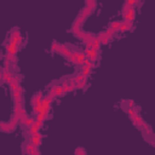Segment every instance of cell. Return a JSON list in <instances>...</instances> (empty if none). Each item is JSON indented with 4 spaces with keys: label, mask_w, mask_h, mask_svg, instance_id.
<instances>
[{
    "label": "cell",
    "mask_w": 155,
    "mask_h": 155,
    "mask_svg": "<svg viewBox=\"0 0 155 155\" xmlns=\"http://www.w3.org/2000/svg\"><path fill=\"white\" fill-rule=\"evenodd\" d=\"M91 71H92V68H90L87 66H82V68H81V73L82 74H85L86 76H89L91 74Z\"/></svg>",
    "instance_id": "18"
},
{
    "label": "cell",
    "mask_w": 155,
    "mask_h": 155,
    "mask_svg": "<svg viewBox=\"0 0 155 155\" xmlns=\"http://www.w3.org/2000/svg\"><path fill=\"white\" fill-rule=\"evenodd\" d=\"M10 41H14V43L18 46V49L22 45V36H21V33H19V29L18 28H14L10 33V38H9Z\"/></svg>",
    "instance_id": "2"
},
{
    "label": "cell",
    "mask_w": 155,
    "mask_h": 155,
    "mask_svg": "<svg viewBox=\"0 0 155 155\" xmlns=\"http://www.w3.org/2000/svg\"><path fill=\"white\" fill-rule=\"evenodd\" d=\"M63 95H64V90H63V87L61 86V84H58L57 87H56V96L57 97H62Z\"/></svg>",
    "instance_id": "17"
},
{
    "label": "cell",
    "mask_w": 155,
    "mask_h": 155,
    "mask_svg": "<svg viewBox=\"0 0 155 155\" xmlns=\"http://www.w3.org/2000/svg\"><path fill=\"white\" fill-rule=\"evenodd\" d=\"M126 3L132 7V6H137V4L139 3V0H126Z\"/></svg>",
    "instance_id": "24"
},
{
    "label": "cell",
    "mask_w": 155,
    "mask_h": 155,
    "mask_svg": "<svg viewBox=\"0 0 155 155\" xmlns=\"http://www.w3.org/2000/svg\"><path fill=\"white\" fill-rule=\"evenodd\" d=\"M121 22H122V21H113V22L109 23V28L114 29V30L118 32V30L120 29V27H121Z\"/></svg>",
    "instance_id": "13"
},
{
    "label": "cell",
    "mask_w": 155,
    "mask_h": 155,
    "mask_svg": "<svg viewBox=\"0 0 155 155\" xmlns=\"http://www.w3.org/2000/svg\"><path fill=\"white\" fill-rule=\"evenodd\" d=\"M130 5L125 1L124 3V5H122V10H121V12H122V19H126V17H127V14H129V10H130Z\"/></svg>",
    "instance_id": "12"
},
{
    "label": "cell",
    "mask_w": 155,
    "mask_h": 155,
    "mask_svg": "<svg viewBox=\"0 0 155 155\" xmlns=\"http://www.w3.org/2000/svg\"><path fill=\"white\" fill-rule=\"evenodd\" d=\"M97 38L99 39V41H101L102 45H107V44L109 43V40H110V38L107 35V32H106V30H103V32L98 33V34H97Z\"/></svg>",
    "instance_id": "9"
},
{
    "label": "cell",
    "mask_w": 155,
    "mask_h": 155,
    "mask_svg": "<svg viewBox=\"0 0 155 155\" xmlns=\"http://www.w3.org/2000/svg\"><path fill=\"white\" fill-rule=\"evenodd\" d=\"M86 6L87 7H90L92 11H94V10L96 9V6H97V0H86Z\"/></svg>",
    "instance_id": "16"
},
{
    "label": "cell",
    "mask_w": 155,
    "mask_h": 155,
    "mask_svg": "<svg viewBox=\"0 0 155 155\" xmlns=\"http://www.w3.org/2000/svg\"><path fill=\"white\" fill-rule=\"evenodd\" d=\"M17 125H18V124L12 121V120H10L7 122L1 121V122H0V130H1V132H4V133H10V132H14L16 130Z\"/></svg>",
    "instance_id": "1"
},
{
    "label": "cell",
    "mask_w": 155,
    "mask_h": 155,
    "mask_svg": "<svg viewBox=\"0 0 155 155\" xmlns=\"http://www.w3.org/2000/svg\"><path fill=\"white\" fill-rule=\"evenodd\" d=\"M12 78H14V73H11L10 69H7L6 67H3L1 68V80H3V82H7V84H10V82L12 81Z\"/></svg>",
    "instance_id": "5"
},
{
    "label": "cell",
    "mask_w": 155,
    "mask_h": 155,
    "mask_svg": "<svg viewBox=\"0 0 155 155\" xmlns=\"http://www.w3.org/2000/svg\"><path fill=\"white\" fill-rule=\"evenodd\" d=\"M57 52H58V54H61L62 56H64L67 59H68L71 55H73V51H71L70 49H68V46H67V45H64V44H58Z\"/></svg>",
    "instance_id": "4"
},
{
    "label": "cell",
    "mask_w": 155,
    "mask_h": 155,
    "mask_svg": "<svg viewBox=\"0 0 155 155\" xmlns=\"http://www.w3.org/2000/svg\"><path fill=\"white\" fill-rule=\"evenodd\" d=\"M135 16H136V6H132L129 10V14H127L126 19H124V21H129V22L133 23V22H135Z\"/></svg>",
    "instance_id": "11"
},
{
    "label": "cell",
    "mask_w": 155,
    "mask_h": 155,
    "mask_svg": "<svg viewBox=\"0 0 155 155\" xmlns=\"http://www.w3.org/2000/svg\"><path fill=\"white\" fill-rule=\"evenodd\" d=\"M71 76H73V79L76 81V84H78L79 81H82V80L87 79V76H86L85 74H82L81 71H80V73H76V74H74V75H71Z\"/></svg>",
    "instance_id": "14"
},
{
    "label": "cell",
    "mask_w": 155,
    "mask_h": 155,
    "mask_svg": "<svg viewBox=\"0 0 155 155\" xmlns=\"http://www.w3.org/2000/svg\"><path fill=\"white\" fill-rule=\"evenodd\" d=\"M34 121H35V119H34V116H28L27 119H26V121L23 122V125L22 126H24V127H30L34 124Z\"/></svg>",
    "instance_id": "15"
},
{
    "label": "cell",
    "mask_w": 155,
    "mask_h": 155,
    "mask_svg": "<svg viewBox=\"0 0 155 155\" xmlns=\"http://www.w3.org/2000/svg\"><path fill=\"white\" fill-rule=\"evenodd\" d=\"M43 98H44L43 94H41L40 91L36 92V94L32 97V106L33 107H35V106H43Z\"/></svg>",
    "instance_id": "8"
},
{
    "label": "cell",
    "mask_w": 155,
    "mask_h": 155,
    "mask_svg": "<svg viewBox=\"0 0 155 155\" xmlns=\"http://www.w3.org/2000/svg\"><path fill=\"white\" fill-rule=\"evenodd\" d=\"M126 104L130 107V108H133V109H137V106H136V103L133 102L132 99H129V101H126Z\"/></svg>",
    "instance_id": "22"
},
{
    "label": "cell",
    "mask_w": 155,
    "mask_h": 155,
    "mask_svg": "<svg viewBox=\"0 0 155 155\" xmlns=\"http://www.w3.org/2000/svg\"><path fill=\"white\" fill-rule=\"evenodd\" d=\"M132 28H133V23L132 22H129V21H122L119 32H127V30H131Z\"/></svg>",
    "instance_id": "10"
},
{
    "label": "cell",
    "mask_w": 155,
    "mask_h": 155,
    "mask_svg": "<svg viewBox=\"0 0 155 155\" xmlns=\"http://www.w3.org/2000/svg\"><path fill=\"white\" fill-rule=\"evenodd\" d=\"M57 47H58V43L57 41H52V44H51V52H57Z\"/></svg>",
    "instance_id": "21"
},
{
    "label": "cell",
    "mask_w": 155,
    "mask_h": 155,
    "mask_svg": "<svg viewBox=\"0 0 155 155\" xmlns=\"http://www.w3.org/2000/svg\"><path fill=\"white\" fill-rule=\"evenodd\" d=\"M29 141L32 142L34 146L40 147L41 146V141H43V135L40 133V131H38V132L33 133V135H30V139Z\"/></svg>",
    "instance_id": "7"
},
{
    "label": "cell",
    "mask_w": 155,
    "mask_h": 155,
    "mask_svg": "<svg viewBox=\"0 0 155 155\" xmlns=\"http://www.w3.org/2000/svg\"><path fill=\"white\" fill-rule=\"evenodd\" d=\"M9 86H10V89H11V91L22 90V87H21V76L18 74H14L12 81L9 84Z\"/></svg>",
    "instance_id": "6"
},
{
    "label": "cell",
    "mask_w": 155,
    "mask_h": 155,
    "mask_svg": "<svg viewBox=\"0 0 155 155\" xmlns=\"http://www.w3.org/2000/svg\"><path fill=\"white\" fill-rule=\"evenodd\" d=\"M74 154H78V155H85L86 154V150L84 149V148H76L75 150H74Z\"/></svg>",
    "instance_id": "23"
},
{
    "label": "cell",
    "mask_w": 155,
    "mask_h": 155,
    "mask_svg": "<svg viewBox=\"0 0 155 155\" xmlns=\"http://www.w3.org/2000/svg\"><path fill=\"white\" fill-rule=\"evenodd\" d=\"M86 84H87V79L82 80V81H79L78 84H76V89H78V90H82V89H85V87H86Z\"/></svg>",
    "instance_id": "19"
},
{
    "label": "cell",
    "mask_w": 155,
    "mask_h": 155,
    "mask_svg": "<svg viewBox=\"0 0 155 155\" xmlns=\"http://www.w3.org/2000/svg\"><path fill=\"white\" fill-rule=\"evenodd\" d=\"M24 153L26 154H29V155H39L40 154V150H39V147L34 146L32 142H28L24 144Z\"/></svg>",
    "instance_id": "3"
},
{
    "label": "cell",
    "mask_w": 155,
    "mask_h": 155,
    "mask_svg": "<svg viewBox=\"0 0 155 155\" xmlns=\"http://www.w3.org/2000/svg\"><path fill=\"white\" fill-rule=\"evenodd\" d=\"M106 32H107V35L111 39L113 36H114L115 34H116V30H114V29H111V28H108L107 30H106Z\"/></svg>",
    "instance_id": "20"
}]
</instances>
